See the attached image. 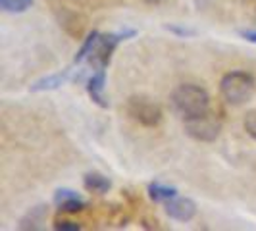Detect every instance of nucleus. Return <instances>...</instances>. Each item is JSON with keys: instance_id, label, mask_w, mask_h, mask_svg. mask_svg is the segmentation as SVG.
Returning <instances> with one entry per match:
<instances>
[{"instance_id": "1", "label": "nucleus", "mask_w": 256, "mask_h": 231, "mask_svg": "<svg viewBox=\"0 0 256 231\" xmlns=\"http://www.w3.org/2000/svg\"><path fill=\"white\" fill-rule=\"evenodd\" d=\"M172 104L185 120H189V118H196L208 112L210 96L202 87L185 83L172 92Z\"/></svg>"}, {"instance_id": "2", "label": "nucleus", "mask_w": 256, "mask_h": 231, "mask_svg": "<svg viewBox=\"0 0 256 231\" xmlns=\"http://www.w3.org/2000/svg\"><path fill=\"white\" fill-rule=\"evenodd\" d=\"M254 77L246 72H230L222 77V83H220L222 96L233 106H241L246 100H250L254 94Z\"/></svg>"}, {"instance_id": "3", "label": "nucleus", "mask_w": 256, "mask_h": 231, "mask_svg": "<svg viewBox=\"0 0 256 231\" xmlns=\"http://www.w3.org/2000/svg\"><path fill=\"white\" fill-rule=\"evenodd\" d=\"M135 31L133 29H128V31H122V33H108V35H100L94 48L90 52V56L87 58L90 64L94 66L96 70H106L110 60H112V54L118 48V44L122 40H126L128 37H133Z\"/></svg>"}, {"instance_id": "4", "label": "nucleus", "mask_w": 256, "mask_h": 231, "mask_svg": "<svg viewBox=\"0 0 256 231\" xmlns=\"http://www.w3.org/2000/svg\"><path fill=\"white\" fill-rule=\"evenodd\" d=\"M185 131H187V135L192 137L194 141L212 142L220 137L222 122H220L214 114L206 112V114H202V116L185 120Z\"/></svg>"}, {"instance_id": "5", "label": "nucleus", "mask_w": 256, "mask_h": 231, "mask_svg": "<svg viewBox=\"0 0 256 231\" xmlns=\"http://www.w3.org/2000/svg\"><path fill=\"white\" fill-rule=\"evenodd\" d=\"M128 116L144 128H156L162 122V108L150 98L131 96L128 100Z\"/></svg>"}, {"instance_id": "6", "label": "nucleus", "mask_w": 256, "mask_h": 231, "mask_svg": "<svg viewBox=\"0 0 256 231\" xmlns=\"http://www.w3.org/2000/svg\"><path fill=\"white\" fill-rule=\"evenodd\" d=\"M166 204V214L176 222H189L196 214V204L191 198H178L174 196L172 200L164 202Z\"/></svg>"}, {"instance_id": "7", "label": "nucleus", "mask_w": 256, "mask_h": 231, "mask_svg": "<svg viewBox=\"0 0 256 231\" xmlns=\"http://www.w3.org/2000/svg\"><path fill=\"white\" fill-rule=\"evenodd\" d=\"M54 202L58 206V210L68 212V214H76L79 210H83L87 202L79 192L72 191V189H58L54 194Z\"/></svg>"}, {"instance_id": "8", "label": "nucleus", "mask_w": 256, "mask_h": 231, "mask_svg": "<svg viewBox=\"0 0 256 231\" xmlns=\"http://www.w3.org/2000/svg\"><path fill=\"white\" fill-rule=\"evenodd\" d=\"M104 89H106V70H96L87 83V92L94 104H98L100 108H108L110 104L104 96Z\"/></svg>"}, {"instance_id": "9", "label": "nucleus", "mask_w": 256, "mask_h": 231, "mask_svg": "<svg viewBox=\"0 0 256 231\" xmlns=\"http://www.w3.org/2000/svg\"><path fill=\"white\" fill-rule=\"evenodd\" d=\"M46 218H48V206L38 204L35 208H31L26 216L20 220V226L18 228L24 231H40L44 230Z\"/></svg>"}, {"instance_id": "10", "label": "nucleus", "mask_w": 256, "mask_h": 231, "mask_svg": "<svg viewBox=\"0 0 256 231\" xmlns=\"http://www.w3.org/2000/svg\"><path fill=\"white\" fill-rule=\"evenodd\" d=\"M72 72H74V70H64V72H60V74H54V76L42 77V79H38L37 83H33V85H31V90H33V92H42V90H56V89H60L62 85H66V83L70 81V77H72Z\"/></svg>"}, {"instance_id": "11", "label": "nucleus", "mask_w": 256, "mask_h": 231, "mask_svg": "<svg viewBox=\"0 0 256 231\" xmlns=\"http://www.w3.org/2000/svg\"><path fill=\"white\" fill-rule=\"evenodd\" d=\"M83 185L89 192H96V194H104L112 189V181L106 176L98 174V172H90L83 178Z\"/></svg>"}, {"instance_id": "12", "label": "nucleus", "mask_w": 256, "mask_h": 231, "mask_svg": "<svg viewBox=\"0 0 256 231\" xmlns=\"http://www.w3.org/2000/svg\"><path fill=\"white\" fill-rule=\"evenodd\" d=\"M148 196L152 198L154 202H168L174 196H178V189L172 187V185H166V183L154 181V183L148 185Z\"/></svg>"}, {"instance_id": "13", "label": "nucleus", "mask_w": 256, "mask_h": 231, "mask_svg": "<svg viewBox=\"0 0 256 231\" xmlns=\"http://www.w3.org/2000/svg\"><path fill=\"white\" fill-rule=\"evenodd\" d=\"M98 37H100V33H98V31H92V33L87 35V38L83 40L81 48L77 50L76 58H74V62H76V64H81L83 60H87V58H89L92 48H94V44H96V40H98Z\"/></svg>"}, {"instance_id": "14", "label": "nucleus", "mask_w": 256, "mask_h": 231, "mask_svg": "<svg viewBox=\"0 0 256 231\" xmlns=\"http://www.w3.org/2000/svg\"><path fill=\"white\" fill-rule=\"evenodd\" d=\"M33 0H0V8L8 14H24L31 8Z\"/></svg>"}, {"instance_id": "15", "label": "nucleus", "mask_w": 256, "mask_h": 231, "mask_svg": "<svg viewBox=\"0 0 256 231\" xmlns=\"http://www.w3.org/2000/svg\"><path fill=\"white\" fill-rule=\"evenodd\" d=\"M243 128L252 139H256V110L246 112V116H244V120H243Z\"/></svg>"}, {"instance_id": "16", "label": "nucleus", "mask_w": 256, "mask_h": 231, "mask_svg": "<svg viewBox=\"0 0 256 231\" xmlns=\"http://www.w3.org/2000/svg\"><path fill=\"white\" fill-rule=\"evenodd\" d=\"M54 230H58V231H79L81 230V226H79L77 222H70V220H58V222L54 224Z\"/></svg>"}, {"instance_id": "17", "label": "nucleus", "mask_w": 256, "mask_h": 231, "mask_svg": "<svg viewBox=\"0 0 256 231\" xmlns=\"http://www.w3.org/2000/svg\"><path fill=\"white\" fill-rule=\"evenodd\" d=\"M166 29L170 33L180 35V37H192V35H196L194 29H187V27H180V26H166Z\"/></svg>"}, {"instance_id": "18", "label": "nucleus", "mask_w": 256, "mask_h": 231, "mask_svg": "<svg viewBox=\"0 0 256 231\" xmlns=\"http://www.w3.org/2000/svg\"><path fill=\"white\" fill-rule=\"evenodd\" d=\"M241 37L248 42H254L256 44V29H246V31H241Z\"/></svg>"}, {"instance_id": "19", "label": "nucleus", "mask_w": 256, "mask_h": 231, "mask_svg": "<svg viewBox=\"0 0 256 231\" xmlns=\"http://www.w3.org/2000/svg\"><path fill=\"white\" fill-rule=\"evenodd\" d=\"M146 4H152V6H160V4H164L166 0H144Z\"/></svg>"}, {"instance_id": "20", "label": "nucleus", "mask_w": 256, "mask_h": 231, "mask_svg": "<svg viewBox=\"0 0 256 231\" xmlns=\"http://www.w3.org/2000/svg\"><path fill=\"white\" fill-rule=\"evenodd\" d=\"M246 2H248V0H246Z\"/></svg>"}]
</instances>
